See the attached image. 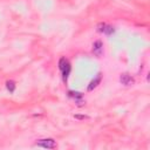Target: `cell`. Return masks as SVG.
<instances>
[{
  "mask_svg": "<svg viewBox=\"0 0 150 150\" xmlns=\"http://www.w3.org/2000/svg\"><path fill=\"white\" fill-rule=\"evenodd\" d=\"M59 68L61 70V74H62V79L63 81H67L69 74H70V70H71V66L69 63V61L66 59V57H61L59 60Z\"/></svg>",
  "mask_w": 150,
  "mask_h": 150,
  "instance_id": "1",
  "label": "cell"
},
{
  "mask_svg": "<svg viewBox=\"0 0 150 150\" xmlns=\"http://www.w3.org/2000/svg\"><path fill=\"white\" fill-rule=\"evenodd\" d=\"M35 145L41 146L43 149H54L56 148V142L53 138H42V139H39L35 143Z\"/></svg>",
  "mask_w": 150,
  "mask_h": 150,
  "instance_id": "2",
  "label": "cell"
},
{
  "mask_svg": "<svg viewBox=\"0 0 150 150\" xmlns=\"http://www.w3.org/2000/svg\"><path fill=\"white\" fill-rule=\"evenodd\" d=\"M97 30L105 34V35H111L115 33V28L108 23H98L97 25Z\"/></svg>",
  "mask_w": 150,
  "mask_h": 150,
  "instance_id": "3",
  "label": "cell"
},
{
  "mask_svg": "<svg viewBox=\"0 0 150 150\" xmlns=\"http://www.w3.org/2000/svg\"><path fill=\"white\" fill-rule=\"evenodd\" d=\"M68 96H69V97H71L75 102H77V104H79V105H81V104L83 103V95H82L81 93H79V91L69 90V91H68Z\"/></svg>",
  "mask_w": 150,
  "mask_h": 150,
  "instance_id": "4",
  "label": "cell"
},
{
  "mask_svg": "<svg viewBox=\"0 0 150 150\" xmlns=\"http://www.w3.org/2000/svg\"><path fill=\"white\" fill-rule=\"evenodd\" d=\"M93 53L96 56H101L102 55V53H103V45H102V42L100 40H97V41H95L93 43Z\"/></svg>",
  "mask_w": 150,
  "mask_h": 150,
  "instance_id": "5",
  "label": "cell"
},
{
  "mask_svg": "<svg viewBox=\"0 0 150 150\" xmlns=\"http://www.w3.org/2000/svg\"><path fill=\"white\" fill-rule=\"evenodd\" d=\"M120 81H121V83L124 84V86H131V84H134V82H135L134 77H131V75H129V74H127V73H124V74L121 75Z\"/></svg>",
  "mask_w": 150,
  "mask_h": 150,
  "instance_id": "6",
  "label": "cell"
},
{
  "mask_svg": "<svg viewBox=\"0 0 150 150\" xmlns=\"http://www.w3.org/2000/svg\"><path fill=\"white\" fill-rule=\"evenodd\" d=\"M101 79H102V75H101V74H98V75H97V77H96V79H94V80L89 83V86H88V90H89V91H91L94 88H96V87L98 86V83L101 82Z\"/></svg>",
  "mask_w": 150,
  "mask_h": 150,
  "instance_id": "7",
  "label": "cell"
},
{
  "mask_svg": "<svg viewBox=\"0 0 150 150\" xmlns=\"http://www.w3.org/2000/svg\"><path fill=\"white\" fill-rule=\"evenodd\" d=\"M6 88H7V90H8L9 93H14V91H15V88H16V84H15L14 81L9 80V81L6 82Z\"/></svg>",
  "mask_w": 150,
  "mask_h": 150,
  "instance_id": "8",
  "label": "cell"
}]
</instances>
